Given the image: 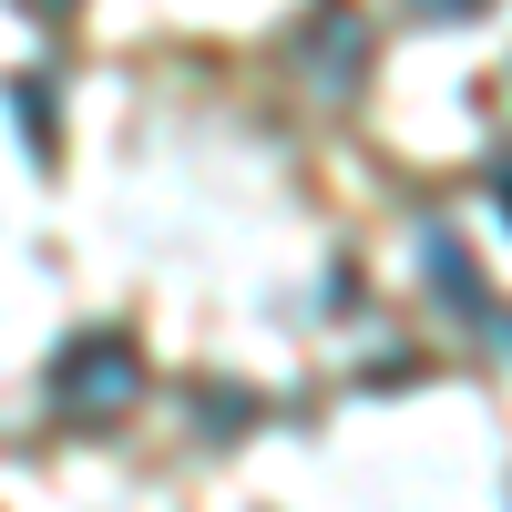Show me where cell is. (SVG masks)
Returning <instances> with one entry per match:
<instances>
[{"label":"cell","mask_w":512,"mask_h":512,"mask_svg":"<svg viewBox=\"0 0 512 512\" xmlns=\"http://www.w3.org/2000/svg\"><path fill=\"white\" fill-rule=\"evenodd\" d=\"M144 390V349H134V338H72V349L52 359V400L72 410V420H113L123 400H134Z\"/></svg>","instance_id":"obj_1"},{"label":"cell","mask_w":512,"mask_h":512,"mask_svg":"<svg viewBox=\"0 0 512 512\" xmlns=\"http://www.w3.org/2000/svg\"><path fill=\"white\" fill-rule=\"evenodd\" d=\"M410 11H472V0H410Z\"/></svg>","instance_id":"obj_3"},{"label":"cell","mask_w":512,"mask_h":512,"mask_svg":"<svg viewBox=\"0 0 512 512\" xmlns=\"http://www.w3.org/2000/svg\"><path fill=\"white\" fill-rule=\"evenodd\" d=\"M21 11H31V21H62V11H72V0H21Z\"/></svg>","instance_id":"obj_2"}]
</instances>
